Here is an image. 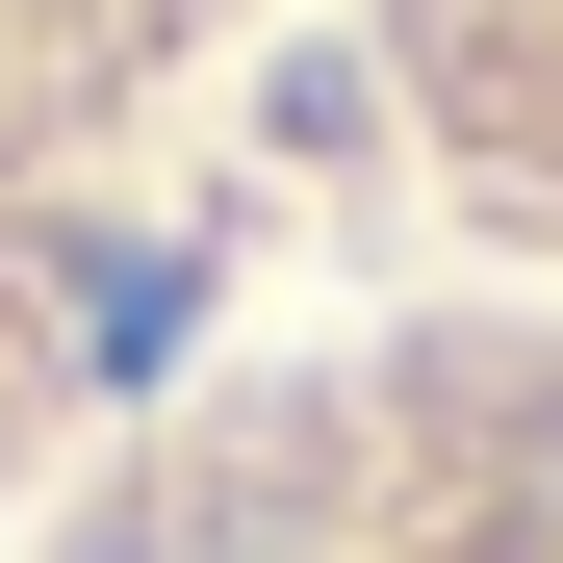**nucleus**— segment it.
Here are the masks:
<instances>
[{
	"mask_svg": "<svg viewBox=\"0 0 563 563\" xmlns=\"http://www.w3.org/2000/svg\"><path fill=\"white\" fill-rule=\"evenodd\" d=\"M52 563H563V256L154 385Z\"/></svg>",
	"mask_w": 563,
	"mask_h": 563,
	"instance_id": "1",
	"label": "nucleus"
},
{
	"mask_svg": "<svg viewBox=\"0 0 563 563\" xmlns=\"http://www.w3.org/2000/svg\"><path fill=\"white\" fill-rule=\"evenodd\" d=\"M385 26V103L461 179L487 256H563V0H358Z\"/></svg>",
	"mask_w": 563,
	"mask_h": 563,
	"instance_id": "2",
	"label": "nucleus"
},
{
	"mask_svg": "<svg viewBox=\"0 0 563 563\" xmlns=\"http://www.w3.org/2000/svg\"><path fill=\"white\" fill-rule=\"evenodd\" d=\"M256 26L282 0H0V206L77 179V154H129V129H179Z\"/></svg>",
	"mask_w": 563,
	"mask_h": 563,
	"instance_id": "3",
	"label": "nucleus"
}]
</instances>
